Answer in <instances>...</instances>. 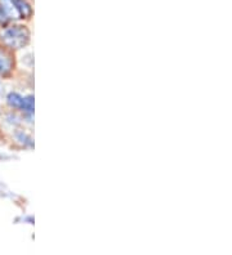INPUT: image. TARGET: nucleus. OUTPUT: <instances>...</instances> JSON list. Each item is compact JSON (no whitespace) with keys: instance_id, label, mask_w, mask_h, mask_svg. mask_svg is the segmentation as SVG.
I'll list each match as a JSON object with an SVG mask.
<instances>
[{"instance_id":"f257e3e1","label":"nucleus","mask_w":232,"mask_h":255,"mask_svg":"<svg viewBox=\"0 0 232 255\" xmlns=\"http://www.w3.org/2000/svg\"><path fill=\"white\" fill-rule=\"evenodd\" d=\"M1 41L9 49H21L30 41V31L25 26H12L4 30L1 34Z\"/></svg>"},{"instance_id":"7ed1b4c3","label":"nucleus","mask_w":232,"mask_h":255,"mask_svg":"<svg viewBox=\"0 0 232 255\" xmlns=\"http://www.w3.org/2000/svg\"><path fill=\"white\" fill-rule=\"evenodd\" d=\"M15 8L18 10L19 18H27V17L31 16L32 13V9H31L30 4L26 1V0H13Z\"/></svg>"},{"instance_id":"39448f33","label":"nucleus","mask_w":232,"mask_h":255,"mask_svg":"<svg viewBox=\"0 0 232 255\" xmlns=\"http://www.w3.org/2000/svg\"><path fill=\"white\" fill-rule=\"evenodd\" d=\"M6 100H8L9 106L14 107V109H22V105H23V97H21L19 94L10 93Z\"/></svg>"},{"instance_id":"20e7f679","label":"nucleus","mask_w":232,"mask_h":255,"mask_svg":"<svg viewBox=\"0 0 232 255\" xmlns=\"http://www.w3.org/2000/svg\"><path fill=\"white\" fill-rule=\"evenodd\" d=\"M1 1V6H3V9L5 10L6 16L8 18H19L18 10L15 8L14 3H13V0H0Z\"/></svg>"},{"instance_id":"0eeeda50","label":"nucleus","mask_w":232,"mask_h":255,"mask_svg":"<svg viewBox=\"0 0 232 255\" xmlns=\"http://www.w3.org/2000/svg\"><path fill=\"white\" fill-rule=\"evenodd\" d=\"M8 16H6L5 10L3 9V6H1V4H0V23L1 25H5L6 22H8Z\"/></svg>"},{"instance_id":"423d86ee","label":"nucleus","mask_w":232,"mask_h":255,"mask_svg":"<svg viewBox=\"0 0 232 255\" xmlns=\"http://www.w3.org/2000/svg\"><path fill=\"white\" fill-rule=\"evenodd\" d=\"M23 111H26L27 114H32L34 112V97L28 96L23 98V105H22V109Z\"/></svg>"},{"instance_id":"f03ea898","label":"nucleus","mask_w":232,"mask_h":255,"mask_svg":"<svg viewBox=\"0 0 232 255\" xmlns=\"http://www.w3.org/2000/svg\"><path fill=\"white\" fill-rule=\"evenodd\" d=\"M13 69V58L8 52L0 50V76L9 75Z\"/></svg>"}]
</instances>
